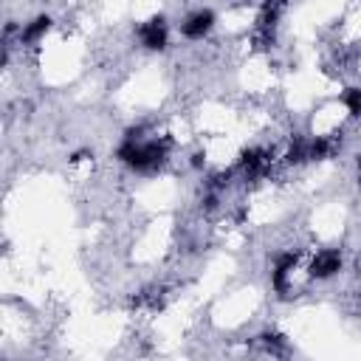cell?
Instances as JSON below:
<instances>
[{"mask_svg": "<svg viewBox=\"0 0 361 361\" xmlns=\"http://www.w3.org/2000/svg\"><path fill=\"white\" fill-rule=\"evenodd\" d=\"M144 130H147L144 124L130 127L116 149V158L138 175H155L166 166L172 141L169 138H144Z\"/></svg>", "mask_w": 361, "mask_h": 361, "instance_id": "1", "label": "cell"}, {"mask_svg": "<svg viewBox=\"0 0 361 361\" xmlns=\"http://www.w3.org/2000/svg\"><path fill=\"white\" fill-rule=\"evenodd\" d=\"M135 39L144 51H164L169 45V23L164 14H152L149 20L135 25Z\"/></svg>", "mask_w": 361, "mask_h": 361, "instance_id": "2", "label": "cell"}, {"mask_svg": "<svg viewBox=\"0 0 361 361\" xmlns=\"http://www.w3.org/2000/svg\"><path fill=\"white\" fill-rule=\"evenodd\" d=\"M268 169H271V152L262 149V147H248V149H243L240 158H237V166H234V172H240L245 180H257V178H262Z\"/></svg>", "mask_w": 361, "mask_h": 361, "instance_id": "3", "label": "cell"}, {"mask_svg": "<svg viewBox=\"0 0 361 361\" xmlns=\"http://www.w3.org/2000/svg\"><path fill=\"white\" fill-rule=\"evenodd\" d=\"M288 8V0H265L259 14H257V37L262 42H274V34H276V25L282 20Z\"/></svg>", "mask_w": 361, "mask_h": 361, "instance_id": "4", "label": "cell"}, {"mask_svg": "<svg viewBox=\"0 0 361 361\" xmlns=\"http://www.w3.org/2000/svg\"><path fill=\"white\" fill-rule=\"evenodd\" d=\"M217 23V14L212 8H195L180 20V34L186 39H203Z\"/></svg>", "mask_w": 361, "mask_h": 361, "instance_id": "5", "label": "cell"}, {"mask_svg": "<svg viewBox=\"0 0 361 361\" xmlns=\"http://www.w3.org/2000/svg\"><path fill=\"white\" fill-rule=\"evenodd\" d=\"M341 265H344V257H341L338 248H322V251L310 259L307 276H310V279H330V276H336V274L341 271Z\"/></svg>", "mask_w": 361, "mask_h": 361, "instance_id": "6", "label": "cell"}, {"mask_svg": "<svg viewBox=\"0 0 361 361\" xmlns=\"http://www.w3.org/2000/svg\"><path fill=\"white\" fill-rule=\"evenodd\" d=\"M296 262H299V251H282V254L274 257V265H271V285H274V290L279 293V299L288 296V276H290V271L296 268Z\"/></svg>", "mask_w": 361, "mask_h": 361, "instance_id": "7", "label": "cell"}, {"mask_svg": "<svg viewBox=\"0 0 361 361\" xmlns=\"http://www.w3.org/2000/svg\"><path fill=\"white\" fill-rule=\"evenodd\" d=\"M51 25H54V20L48 17V14H39V17H34L31 23H25L20 31H17V42L20 45H37L48 31H51Z\"/></svg>", "mask_w": 361, "mask_h": 361, "instance_id": "8", "label": "cell"}, {"mask_svg": "<svg viewBox=\"0 0 361 361\" xmlns=\"http://www.w3.org/2000/svg\"><path fill=\"white\" fill-rule=\"evenodd\" d=\"M341 144V135H316V138H307V161H324L330 158Z\"/></svg>", "mask_w": 361, "mask_h": 361, "instance_id": "9", "label": "cell"}, {"mask_svg": "<svg viewBox=\"0 0 361 361\" xmlns=\"http://www.w3.org/2000/svg\"><path fill=\"white\" fill-rule=\"evenodd\" d=\"M285 161L288 164H305L307 161V138L305 135H296L285 152Z\"/></svg>", "mask_w": 361, "mask_h": 361, "instance_id": "10", "label": "cell"}, {"mask_svg": "<svg viewBox=\"0 0 361 361\" xmlns=\"http://www.w3.org/2000/svg\"><path fill=\"white\" fill-rule=\"evenodd\" d=\"M341 104L350 110V116H361V87H347L341 93Z\"/></svg>", "mask_w": 361, "mask_h": 361, "instance_id": "11", "label": "cell"}, {"mask_svg": "<svg viewBox=\"0 0 361 361\" xmlns=\"http://www.w3.org/2000/svg\"><path fill=\"white\" fill-rule=\"evenodd\" d=\"M259 341H262L265 350L274 353V355H282V353H285V336H279V333H262Z\"/></svg>", "mask_w": 361, "mask_h": 361, "instance_id": "12", "label": "cell"}, {"mask_svg": "<svg viewBox=\"0 0 361 361\" xmlns=\"http://www.w3.org/2000/svg\"><path fill=\"white\" fill-rule=\"evenodd\" d=\"M358 183H361V155H358Z\"/></svg>", "mask_w": 361, "mask_h": 361, "instance_id": "13", "label": "cell"}]
</instances>
